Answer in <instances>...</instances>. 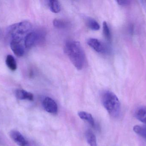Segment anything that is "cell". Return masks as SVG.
<instances>
[{
  "label": "cell",
  "mask_w": 146,
  "mask_h": 146,
  "mask_svg": "<svg viewBox=\"0 0 146 146\" xmlns=\"http://www.w3.org/2000/svg\"><path fill=\"white\" fill-rule=\"evenodd\" d=\"M87 43L91 48L99 53H106L108 51V48L106 45L97 39H89L87 40Z\"/></svg>",
  "instance_id": "obj_5"
},
{
  "label": "cell",
  "mask_w": 146,
  "mask_h": 146,
  "mask_svg": "<svg viewBox=\"0 0 146 146\" xmlns=\"http://www.w3.org/2000/svg\"><path fill=\"white\" fill-rule=\"evenodd\" d=\"M23 39L15 38L12 39L10 43V47L15 55L21 57L25 54V49L22 43Z\"/></svg>",
  "instance_id": "obj_4"
},
{
  "label": "cell",
  "mask_w": 146,
  "mask_h": 146,
  "mask_svg": "<svg viewBox=\"0 0 146 146\" xmlns=\"http://www.w3.org/2000/svg\"><path fill=\"white\" fill-rule=\"evenodd\" d=\"M42 105L45 110L48 113L56 114L58 112V105L51 98L45 97L43 101Z\"/></svg>",
  "instance_id": "obj_6"
},
{
  "label": "cell",
  "mask_w": 146,
  "mask_h": 146,
  "mask_svg": "<svg viewBox=\"0 0 146 146\" xmlns=\"http://www.w3.org/2000/svg\"><path fill=\"white\" fill-rule=\"evenodd\" d=\"M104 107L110 115L117 117L121 112V103L115 94L110 91H106L102 97Z\"/></svg>",
  "instance_id": "obj_2"
},
{
  "label": "cell",
  "mask_w": 146,
  "mask_h": 146,
  "mask_svg": "<svg viewBox=\"0 0 146 146\" xmlns=\"http://www.w3.org/2000/svg\"><path fill=\"white\" fill-rule=\"evenodd\" d=\"M87 141L90 146H97V139L95 135L91 130H88L85 133Z\"/></svg>",
  "instance_id": "obj_12"
},
{
  "label": "cell",
  "mask_w": 146,
  "mask_h": 146,
  "mask_svg": "<svg viewBox=\"0 0 146 146\" xmlns=\"http://www.w3.org/2000/svg\"><path fill=\"white\" fill-rule=\"evenodd\" d=\"M6 65L9 69L13 71L16 70L17 68V63L14 57L11 55H8L6 57Z\"/></svg>",
  "instance_id": "obj_13"
},
{
  "label": "cell",
  "mask_w": 146,
  "mask_h": 146,
  "mask_svg": "<svg viewBox=\"0 0 146 146\" xmlns=\"http://www.w3.org/2000/svg\"><path fill=\"white\" fill-rule=\"evenodd\" d=\"M32 28V25L27 21H21L19 23L15 24L9 28V34L12 38H20L23 39L25 34H28Z\"/></svg>",
  "instance_id": "obj_3"
},
{
  "label": "cell",
  "mask_w": 146,
  "mask_h": 146,
  "mask_svg": "<svg viewBox=\"0 0 146 146\" xmlns=\"http://www.w3.org/2000/svg\"><path fill=\"white\" fill-rule=\"evenodd\" d=\"M133 130L137 134L146 138V126H136L133 127Z\"/></svg>",
  "instance_id": "obj_16"
},
{
  "label": "cell",
  "mask_w": 146,
  "mask_h": 146,
  "mask_svg": "<svg viewBox=\"0 0 146 146\" xmlns=\"http://www.w3.org/2000/svg\"><path fill=\"white\" fill-rule=\"evenodd\" d=\"M78 115L81 119L88 122L92 127H95L94 119L91 114L85 111H81L78 112Z\"/></svg>",
  "instance_id": "obj_10"
},
{
  "label": "cell",
  "mask_w": 146,
  "mask_h": 146,
  "mask_svg": "<svg viewBox=\"0 0 146 146\" xmlns=\"http://www.w3.org/2000/svg\"><path fill=\"white\" fill-rule=\"evenodd\" d=\"M49 5L50 10L53 13H57L61 10V6L59 1L56 0H50L49 1Z\"/></svg>",
  "instance_id": "obj_14"
},
{
  "label": "cell",
  "mask_w": 146,
  "mask_h": 146,
  "mask_svg": "<svg viewBox=\"0 0 146 146\" xmlns=\"http://www.w3.org/2000/svg\"><path fill=\"white\" fill-rule=\"evenodd\" d=\"M87 25L89 28L94 31H98L100 28L99 23L95 20L91 18L87 19Z\"/></svg>",
  "instance_id": "obj_15"
},
{
  "label": "cell",
  "mask_w": 146,
  "mask_h": 146,
  "mask_svg": "<svg viewBox=\"0 0 146 146\" xmlns=\"http://www.w3.org/2000/svg\"><path fill=\"white\" fill-rule=\"evenodd\" d=\"M53 23L55 27L60 28V29L66 28L68 25L66 22L62 20L59 19H55L53 21Z\"/></svg>",
  "instance_id": "obj_18"
},
{
  "label": "cell",
  "mask_w": 146,
  "mask_h": 146,
  "mask_svg": "<svg viewBox=\"0 0 146 146\" xmlns=\"http://www.w3.org/2000/svg\"><path fill=\"white\" fill-rule=\"evenodd\" d=\"M117 3L119 5L121 6H125V5H127L129 3V1H117Z\"/></svg>",
  "instance_id": "obj_19"
},
{
  "label": "cell",
  "mask_w": 146,
  "mask_h": 146,
  "mask_svg": "<svg viewBox=\"0 0 146 146\" xmlns=\"http://www.w3.org/2000/svg\"><path fill=\"white\" fill-rule=\"evenodd\" d=\"M135 117L139 121L146 124V107H141L135 111Z\"/></svg>",
  "instance_id": "obj_11"
},
{
  "label": "cell",
  "mask_w": 146,
  "mask_h": 146,
  "mask_svg": "<svg viewBox=\"0 0 146 146\" xmlns=\"http://www.w3.org/2000/svg\"><path fill=\"white\" fill-rule=\"evenodd\" d=\"M64 51L76 69H82L85 63V55L79 42L73 40L67 41L64 46Z\"/></svg>",
  "instance_id": "obj_1"
},
{
  "label": "cell",
  "mask_w": 146,
  "mask_h": 146,
  "mask_svg": "<svg viewBox=\"0 0 146 146\" xmlns=\"http://www.w3.org/2000/svg\"><path fill=\"white\" fill-rule=\"evenodd\" d=\"M103 33L106 38L110 41L111 39L110 30L106 21H104L103 24Z\"/></svg>",
  "instance_id": "obj_17"
},
{
  "label": "cell",
  "mask_w": 146,
  "mask_h": 146,
  "mask_svg": "<svg viewBox=\"0 0 146 146\" xmlns=\"http://www.w3.org/2000/svg\"><path fill=\"white\" fill-rule=\"evenodd\" d=\"M10 136L13 141L19 146H27L28 142L24 136L19 131L12 130L10 132Z\"/></svg>",
  "instance_id": "obj_8"
},
{
  "label": "cell",
  "mask_w": 146,
  "mask_h": 146,
  "mask_svg": "<svg viewBox=\"0 0 146 146\" xmlns=\"http://www.w3.org/2000/svg\"><path fill=\"white\" fill-rule=\"evenodd\" d=\"M39 37L38 33L35 32L29 33L25 37L24 45L26 48H31L38 41Z\"/></svg>",
  "instance_id": "obj_7"
},
{
  "label": "cell",
  "mask_w": 146,
  "mask_h": 146,
  "mask_svg": "<svg viewBox=\"0 0 146 146\" xmlns=\"http://www.w3.org/2000/svg\"><path fill=\"white\" fill-rule=\"evenodd\" d=\"M15 94L17 98L20 100H28L30 101L33 100V94L25 90H16Z\"/></svg>",
  "instance_id": "obj_9"
}]
</instances>
